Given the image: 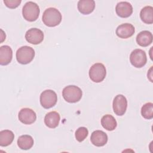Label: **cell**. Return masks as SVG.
<instances>
[{
  "mask_svg": "<svg viewBox=\"0 0 153 153\" xmlns=\"http://www.w3.org/2000/svg\"><path fill=\"white\" fill-rule=\"evenodd\" d=\"M62 14L56 8L50 7L47 8L42 14V22L48 27H54L60 24L62 21Z\"/></svg>",
  "mask_w": 153,
  "mask_h": 153,
  "instance_id": "6da1fadb",
  "label": "cell"
},
{
  "mask_svg": "<svg viewBox=\"0 0 153 153\" xmlns=\"http://www.w3.org/2000/svg\"><path fill=\"white\" fill-rule=\"evenodd\" d=\"M63 99L69 103H76L80 100L82 96L81 89L76 85H68L62 91Z\"/></svg>",
  "mask_w": 153,
  "mask_h": 153,
  "instance_id": "7a4b0ae2",
  "label": "cell"
},
{
  "mask_svg": "<svg viewBox=\"0 0 153 153\" xmlns=\"http://www.w3.org/2000/svg\"><path fill=\"white\" fill-rule=\"evenodd\" d=\"M40 10L39 6L32 1L27 2L22 9L24 19L29 22L35 21L39 17Z\"/></svg>",
  "mask_w": 153,
  "mask_h": 153,
  "instance_id": "3957f363",
  "label": "cell"
},
{
  "mask_svg": "<svg viewBox=\"0 0 153 153\" xmlns=\"http://www.w3.org/2000/svg\"><path fill=\"white\" fill-rule=\"evenodd\" d=\"M35 51L30 47L25 45L20 47L16 51V59L22 65L29 63L35 57Z\"/></svg>",
  "mask_w": 153,
  "mask_h": 153,
  "instance_id": "277c9868",
  "label": "cell"
},
{
  "mask_svg": "<svg viewBox=\"0 0 153 153\" xmlns=\"http://www.w3.org/2000/svg\"><path fill=\"white\" fill-rule=\"evenodd\" d=\"M106 70L103 64L96 63L93 65L89 70V76L94 82H102L106 76Z\"/></svg>",
  "mask_w": 153,
  "mask_h": 153,
  "instance_id": "5b68a950",
  "label": "cell"
},
{
  "mask_svg": "<svg viewBox=\"0 0 153 153\" xmlns=\"http://www.w3.org/2000/svg\"><path fill=\"white\" fill-rule=\"evenodd\" d=\"M40 103L45 109H49L54 106L57 101V96L56 92L52 90L43 91L39 97Z\"/></svg>",
  "mask_w": 153,
  "mask_h": 153,
  "instance_id": "8992f818",
  "label": "cell"
},
{
  "mask_svg": "<svg viewBox=\"0 0 153 153\" xmlns=\"http://www.w3.org/2000/svg\"><path fill=\"white\" fill-rule=\"evenodd\" d=\"M130 61L134 67L137 68L143 67L147 62L146 53L141 49L134 50L130 55Z\"/></svg>",
  "mask_w": 153,
  "mask_h": 153,
  "instance_id": "52a82bcc",
  "label": "cell"
},
{
  "mask_svg": "<svg viewBox=\"0 0 153 153\" xmlns=\"http://www.w3.org/2000/svg\"><path fill=\"white\" fill-rule=\"evenodd\" d=\"M113 110L114 113L118 115H123L127 109V100L126 97L122 94L117 95L113 100Z\"/></svg>",
  "mask_w": 153,
  "mask_h": 153,
  "instance_id": "ba28073f",
  "label": "cell"
},
{
  "mask_svg": "<svg viewBox=\"0 0 153 153\" xmlns=\"http://www.w3.org/2000/svg\"><path fill=\"white\" fill-rule=\"evenodd\" d=\"M43 32L38 28L29 29L25 34L26 41L32 44L37 45L40 44L44 39Z\"/></svg>",
  "mask_w": 153,
  "mask_h": 153,
  "instance_id": "9c48e42d",
  "label": "cell"
},
{
  "mask_svg": "<svg viewBox=\"0 0 153 153\" xmlns=\"http://www.w3.org/2000/svg\"><path fill=\"white\" fill-rule=\"evenodd\" d=\"M19 120L25 124H31L36 119V113L32 109L25 108L22 109L19 112Z\"/></svg>",
  "mask_w": 153,
  "mask_h": 153,
  "instance_id": "30bf717a",
  "label": "cell"
},
{
  "mask_svg": "<svg viewBox=\"0 0 153 153\" xmlns=\"http://www.w3.org/2000/svg\"><path fill=\"white\" fill-rule=\"evenodd\" d=\"M134 27L130 23H123L116 29L115 33L120 38L126 39L131 37L134 33Z\"/></svg>",
  "mask_w": 153,
  "mask_h": 153,
  "instance_id": "8fae6325",
  "label": "cell"
},
{
  "mask_svg": "<svg viewBox=\"0 0 153 153\" xmlns=\"http://www.w3.org/2000/svg\"><path fill=\"white\" fill-rule=\"evenodd\" d=\"M117 14L122 18H126L131 16L133 13V7L130 3L126 1L118 2L115 7Z\"/></svg>",
  "mask_w": 153,
  "mask_h": 153,
  "instance_id": "7c38bea8",
  "label": "cell"
},
{
  "mask_svg": "<svg viewBox=\"0 0 153 153\" xmlns=\"http://www.w3.org/2000/svg\"><path fill=\"white\" fill-rule=\"evenodd\" d=\"M90 140L94 146H103L108 142V136L102 130H95L91 133Z\"/></svg>",
  "mask_w": 153,
  "mask_h": 153,
  "instance_id": "4fadbf2b",
  "label": "cell"
},
{
  "mask_svg": "<svg viewBox=\"0 0 153 153\" xmlns=\"http://www.w3.org/2000/svg\"><path fill=\"white\" fill-rule=\"evenodd\" d=\"M60 117L59 114L56 111H51L48 112L44 117V123L49 128H54L59 124Z\"/></svg>",
  "mask_w": 153,
  "mask_h": 153,
  "instance_id": "5bb4252c",
  "label": "cell"
},
{
  "mask_svg": "<svg viewBox=\"0 0 153 153\" xmlns=\"http://www.w3.org/2000/svg\"><path fill=\"white\" fill-rule=\"evenodd\" d=\"M78 11L82 14H89L95 8V2L93 0H80L77 5Z\"/></svg>",
  "mask_w": 153,
  "mask_h": 153,
  "instance_id": "9a60e30c",
  "label": "cell"
},
{
  "mask_svg": "<svg viewBox=\"0 0 153 153\" xmlns=\"http://www.w3.org/2000/svg\"><path fill=\"white\" fill-rule=\"evenodd\" d=\"M13 57V51L8 45H2L0 47V64L7 65L9 64Z\"/></svg>",
  "mask_w": 153,
  "mask_h": 153,
  "instance_id": "2e32d148",
  "label": "cell"
},
{
  "mask_svg": "<svg viewBox=\"0 0 153 153\" xmlns=\"http://www.w3.org/2000/svg\"><path fill=\"white\" fill-rule=\"evenodd\" d=\"M136 42L141 47H147L152 42V34L148 30L139 32L136 36Z\"/></svg>",
  "mask_w": 153,
  "mask_h": 153,
  "instance_id": "e0dca14e",
  "label": "cell"
},
{
  "mask_svg": "<svg viewBox=\"0 0 153 153\" xmlns=\"http://www.w3.org/2000/svg\"><path fill=\"white\" fill-rule=\"evenodd\" d=\"M33 139L30 135L25 134L19 136L17 139V145L21 149L27 150L33 145Z\"/></svg>",
  "mask_w": 153,
  "mask_h": 153,
  "instance_id": "ac0fdd59",
  "label": "cell"
},
{
  "mask_svg": "<svg viewBox=\"0 0 153 153\" xmlns=\"http://www.w3.org/2000/svg\"><path fill=\"white\" fill-rule=\"evenodd\" d=\"M101 124L106 130L112 131L117 127V123L112 115L106 114L102 117L101 119Z\"/></svg>",
  "mask_w": 153,
  "mask_h": 153,
  "instance_id": "d6986e66",
  "label": "cell"
},
{
  "mask_svg": "<svg viewBox=\"0 0 153 153\" xmlns=\"http://www.w3.org/2000/svg\"><path fill=\"white\" fill-rule=\"evenodd\" d=\"M14 139V134L9 130H4L0 131V145L7 146L10 145Z\"/></svg>",
  "mask_w": 153,
  "mask_h": 153,
  "instance_id": "ffe728a7",
  "label": "cell"
},
{
  "mask_svg": "<svg viewBox=\"0 0 153 153\" xmlns=\"http://www.w3.org/2000/svg\"><path fill=\"white\" fill-rule=\"evenodd\" d=\"M140 17L144 23L152 24L153 23V7L151 6L143 7L140 12Z\"/></svg>",
  "mask_w": 153,
  "mask_h": 153,
  "instance_id": "44dd1931",
  "label": "cell"
},
{
  "mask_svg": "<svg viewBox=\"0 0 153 153\" xmlns=\"http://www.w3.org/2000/svg\"><path fill=\"white\" fill-rule=\"evenodd\" d=\"M142 116L147 120L153 118V103L151 102L146 103L141 108Z\"/></svg>",
  "mask_w": 153,
  "mask_h": 153,
  "instance_id": "7402d4cb",
  "label": "cell"
},
{
  "mask_svg": "<svg viewBox=\"0 0 153 153\" xmlns=\"http://www.w3.org/2000/svg\"><path fill=\"white\" fill-rule=\"evenodd\" d=\"M88 131L87 128L85 127H80L76 131L75 133V136L76 139L81 142H82L88 136Z\"/></svg>",
  "mask_w": 153,
  "mask_h": 153,
  "instance_id": "603a6c76",
  "label": "cell"
},
{
  "mask_svg": "<svg viewBox=\"0 0 153 153\" xmlns=\"http://www.w3.org/2000/svg\"><path fill=\"white\" fill-rule=\"evenodd\" d=\"M21 0H4L5 5L10 8H16L21 3Z\"/></svg>",
  "mask_w": 153,
  "mask_h": 153,
  "instance_id": "cb8c5ba5",
  "label": "cell"
}]
</instances>
